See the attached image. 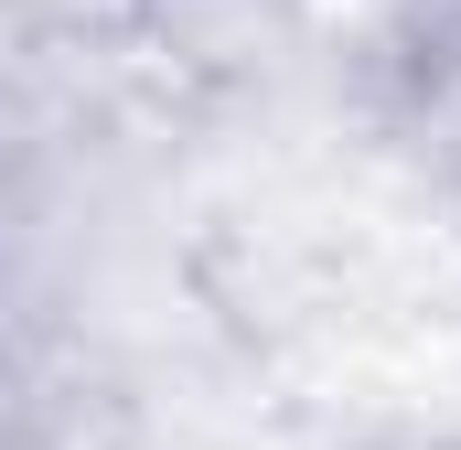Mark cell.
I'll list each match as a JSON object with an SVG mask.
<instances>
[{
  "label": "cell",
  "instance_id": "cell-1",
  "mask_svg": "<svg viewBox=\"0 0 461 450\" xmlns=\"http://www.w3.org/2000/svg\"><path fill=\"white\" fill-rule=\"evenodd\" d=\"M0 32H22L65 65H140L150 0H0Z\"/></svg>",
  "mask_w": 461,
  "mask_h": 450
}]
</instances>
